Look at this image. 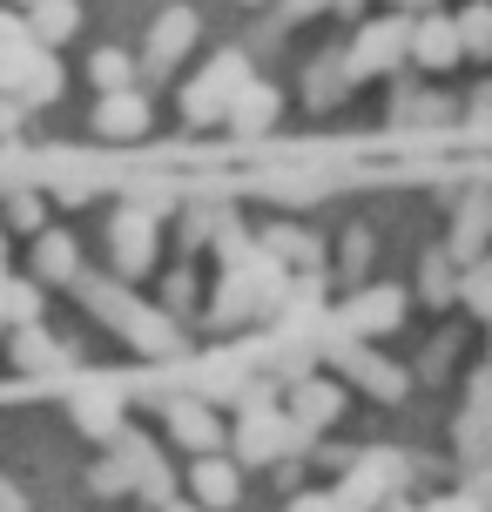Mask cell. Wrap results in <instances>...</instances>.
Listing matches in <instances>:
<instances>
[{
    "instance_id": "6da1fadb",
    "label": "cell",
    "mask_w": 492,
    "mask_h": 512,
    "mask_svg": "<svg viewBox=\"0 0 492 512\" xmlns=\"http://www.w3.org/2000/svg\"><path fill=\"white\" fill-rule=\"evenodd\" d=\"M81 297H88V310L102 317L108 331H122L135 344V351H149V358H169L182 337H176V324L162 317V310H149V304H135L129 290H115V283H95V277H81Z\"/></svg>"
},
{
    "instance_id": "7a4b0ae2",
    "label": "cell",
    "mask_w": 492,
    "mask_h": 512,
    "mask_svg": "<svg viewBox=\"0 0 492 512\" xmlns=\"http://www.w3.org/2000/svg\"><path fill=\"white\" fill-rule=\"evenodd\" d=\"M243 81H250V61L243 54H216L209 61V75H196L189 88H182V122H196V128H209V122H223L230 115V102L243 95Z\"/></svg>"
},
{
    "instance_id": "3957f363",
    "label": "cell",
    "mask_w": 492,
    "mask_h": 512,
    "mask_svg": "<svg viewBox=\"0 0 492 512\" xmlns=\"http://www.w3.org/2000/svg\"><path fill=\"white\" fill-rule=\"evenodd\" d=\"M230 438H236V459H243V465H270L277 452H304L317 432L290 425L284 411H270V405H250V411H243V425H230Z\"/></svg>"
},
{
    "instance_id": "277c9868",
    "label": "cell",
    "mask_w": 492,
    "mask_h": 512,
    "mask_svg": "<svg viewBox=\"0 0 492 512\" xmlns=\"http://www.w3.org/2000/svg\"><path fill=\"white\" fill-rule=\"evenodd\" d=\"M405 48H412V21H398V14H391V21H371V27H364L337 68H344V81H371V75H385Z\"/></svg>"
},
{
    "instance_id": "5b68a950",
    "label": "cell",
    "mask_w": 492,
    "mask_h": 512,
    "mask_svg": "<svg viewBox=\"0 0 492 512\" xmlns=\"http://www.w3.org/2000/svg\"><path fill=\"white\" fill-rule=\"evenodd\" d=\"M162 418H169V438H176L182 452H196V459H216L223 438H230V432H223V418H216L209 405H196V398H169Z\"/></svg>"
},
{
    "instance_id": "8992f818",
    "label": "cell",
    "mask_w": 492,
    "mask_h": 512,
    "mask_svg": "<svg viewBox=\"0 0 492 512\" xmlns=\"http://www.w3.org/2000/svg\"><path fill=\"white\" fill-rule=\"evenodd\" d=\"M405 486V459H391V452H364L358 465H351V486L337 492L331 512H364L371 499H385V492Z\"/></svg>"
},
{
    "instance_id": "52a82bcc",
    "label": "cell",
    "mask_w": 492,
    "mask_h": 512,
    "mask_svg": "<svg viewBox=\"0 0 492 512\" xmlns=\"http://www.w3.org/2000/svg\"><path fill=\"white\" fill-rule=\"evenodd\" d=\"M108 250H115V270L122 277H142L156 263V223H149V209H122L108 223Z\"/></svg>"
},
{
    "instance_id": "ba28073f",
    "label": "cell",
    "mask_w": 492,
    "mask_h": 512,
    "mask_svg": "<svg viewBox=\"0 0 492 512\" xmlns=\"http://www.w3.org/2000/svg\"><path fill=\"white\" fill-rule=\"evenodd\" d=\"M277 115H284V95H277V88H270V81H243V95H236L230 102V115H223V122L236 128V135H270V128H277Z\"/></svg>"
},
{
    "instance_id": "9c48e42d",
    "label": "cell",
    "mask_w": 492,
    "mask_h": 512,
    "mask_svg": "<svg viewBox=\"0 0 492 512\" xmlns=\"http://www.w3.org/2000/svg\"><path fill=\"white\" fill-rule=\"evenodd\" d=\"M337 364H344V371H351L371 398H405V391H412V378H405L398 364L378 358V351H364V344H344V351H337Z\"/></svg>"
},
{
    "instance_id": "30bf717a",
    "label": "cell",
    "mask_w": 492,
    "mask_h": 512,
    "mask_svg": "<svg viewBox=\"0 0 492 512\" xmlns=\"http://www.w3.org/2000/svg\"><path fill=\"white\" fill-rule=\"evenodd\" d=\"M189 41H196V14L189 7H169V14H156V27H149V68H176L182 54H189Z\"/></svg>"
},
{
    "instance_id": "8fae6325",
    "label": "cell",
    "mask_w": 492,
    "mask_h": 512,
    "mask_svg": "<svg viewBox=\"0 0 492 512\" xmlns=\"http://www.w3.org/2000/svg\"><path fill=\"white\" fill-rule=\"evenodd\" d=\"M405 54L418 68H459V34H452L445 14H425V21H412V48Z\"/></svg>"
},
{
    "instance_id": "7c38bea8",
    "label": "cell",
    "mask_w": 492,
    "mask_h": 512,
    "mask_svg": "<svg viewBox=\"0 0 492 512\" xmlns=\"http://www.w3.org/2000/svg\"><path fill=\"white\" fill-rule=\"evenodd\" d=\"M34 277L41 283H81V250H75V236H61V230H41L34 236Z\"/></svg>"
},
{
    "instance_id": "4fadbf2b",
    "label": "cell",
    "mask_w": 492,
    "mask_h": 512,
    "mask_svg": "<svg viewBox=\"0 0 492 512\" xmlns=\"http://www.w3.org/2000/svg\"><path fill=\"white\" fill-rule=\"evenodd\" d=\"M189 486H196V506H203V512H230L236 499H243V479H236L230 459H196Z\"/></svg>"
},
{
    "instance_id": "5bb4252c",
    "label": "cell",
    "mask_w": 492,
    "mask_h": 512,
    "mask_svg": "<svg viewBox=\"0 0 492 512\" xmlns=\"http://www.w3.org/2000/svg\"><path fill=\"white\" fill-rule=\"evenodd\" d=\"M95 128H102L108 142H135V135L149 128V102H142L135 88H122V95H102V108H95Z\"/></svg>"
},
{
    "instance_id": "9a60e30c",
    "label": "cell",
    "mask_w": 492,
    "mask_h": 512,
    "mask_svg": "<svg viewBox=\"0 0 492 512\" xmlns=\"http://www.w3.org/2000/svg\"><path fill=\"white\" fill-rule=\"evenodd\" d=\"M337 411H344L337 384H317V378H297V384H290V425L317 432V425H331Z\"/></svg>"
},
{
    "instance_id": "2e32d148",
    "label": "cell",
    "mask_w": 492,
    "mask_h": 512,
    "mask_svg": "<svg viewBox=\"0 0 492 512\" xmlns=\"http://www.w3.org/2000/svg\"><path fill=\"white\" fill-rule=\"evenodd\" d=\"M351 324H358L364 337L398 331V324H405V290H358V297H351Z\"/></svg>"
},
{
    "instance_id": "e0dca14e",
    "label": "cell",
    "mask_w": 492,
    "mask_h": 512,
    "mask_svg": "<svg viewBox=\"0 0 492 512\" xmlns=\"http://www.w3.org/2000/svg\"><path fill=\"white\" fill-rule=\"evenodd\" d=\"M7 351H14V371H41V378H48V371H61V364L75 358V351H61L54 337H41V324H21Z\"/></svg>"
},
{
    "instance_id": "ac0fdd59",
    "label": "cell",
    "mask_w": 492,
    "mask_h": 512,
    "mask_svg": "<svg viewBox=\"0 0 492 512\" xmlns=\"http://www.w3.org/2000/svg\"><path fill=\"white\" fill-rule=\"evenodd\" d=\"M75 27H81V7H75V0H41V7H34V21H27V41L48 54V48H61Z\"/></svg>"
},
{
    "instance_id": "d6986e66",
    "label": "cell",
    "mask_w": 492,
    "mask_h": 512,
    "mask_svg": "<svg viewBox=\"0 0 492 512\" xmlns=\"http://www.w3.org/2000/svg\"><path fill=\"white\" fill-rule=\"evenodd\" d=\"M452 34H459V61H492V7L486 0L466 7V14L452 21Z\"/></svg>"
},
{
    "instance_id": "ffe728a7",
    "label": "cell",
    "mask_w": 492,
    "mask_h": 512,
    "mask_svg": "<svg viewBox=\"0 0 492 512\" xmlns=\"http://www.w3.org/2000/svg\"><path fill=\"white\" fill-rule=\"evenodd\" d=\"M418 297H425V304H439V310L459 297V270H452V256H445V250L425 256V270H418Z\"/></svg>"
},
{
    "instance_id": "44dd1931",
    "label": "cell",
    "mask_w": 492,
    "mask_h": 512,
    "mask_svg": "<svg viewBox=\"0 0 492 512\" xmlns=\"http://www.w3.org/2000/svg\"><path fill=\"white\" fill-rule=\"evenodd\" d=\"M391 122L398 128H445L452 122V102L445 95H405V102H391Z\"/></svg>"
},
{
    "instance_id": "7402d4cb",
    "label": "cell",
    "mask_w": 492,
    "mask_h": 512,
    "mask_svg": "<svg viewBox=\"0 0 492 512\" xmlns=\"http://www.w3.org/2000/svg\"><path fill=\"white\" fill-rule=\"evenodd\" d=\"M88 81L102 88V95H122V88H135V61L122 48H95V61H88Z\"/></svg>"
},
{
    "instance_id": "603a6c76",
    "label": "cell",
    "mask_w": 492,
    "mask_h": 512,
    "mask_svg": "<svg viewBox=\"0 0 492 512\" xmlns=\"http://www.w3.org/2000/svg\"><path fill=\"white\" fill-rule=\"evenodd\" d=\"M270 256H290V263H304V270H311V263H317V236L270 223V230H263V263H270Z\"/></svg>"
},
{
    "instance_id": "cb8c5ba5",
    "label": "cell",
    "mask_w": 492,
    "mask_h": 512,
    "mask_svg": "<svg viewBox=\"0 0 492 512\" xmlns=\"http://www.w3.org/2000/svg\"><path fill=\"white\" fill-rule=\"evenodd\" d=\"M54 95H61V68H54V54H41V61L27 68V81H21V95H14V102L41 108V102H54Z\"/></svg>"
},
{
    "instance_id": "d4e9b609",
    "label": "cell",
    "mask_w": 492,
    "mask_h": 512,
    "mask_svg": "<svg viewBox=\"0 0 492 512\" xmlns=\"http://www.w3.org/2000/svg\"><path fill=\"white\" fill-rule=\"evenodd\" d=\"M486 230H492V203H472L466 209V223H459V236H452V263H466V256H479V243H486Z\"/></svg>"
},
{
    "instance_id": "484cf974",
    "label": "cell",
    "mask_w": 492,
    "mask_h": 512,
    "mask_svg": "<svg viewBox=\"0 0 492 512\" xmlns=\"http://www.w3.org/2000/svg\"><path fill=\"white\" fill-rule=\"evenodd\" d=\"M459 445H466L472 459H486V452H492V384L479 391V405L466 411V432H459Z\"/></svg>"
},
{
    "instance_id": "4316f807",
    "label": "cell",
    "mask_w": 492,
    "mask_h": 512,
    "mask_svg": "<svg viewBox=\"0 0 492 512\" xmlns=\"http://www.w3.org/2000/svg\"><path fill=\"white\" fill-rule=\"evenodd\" d=\"M34 61H41V48H34V41H21V48H0V95H7V102L21 95V81H27V68H34Z\"/></svg>"
},
{
    "instance_id": "83f0119b",
    "label": "cell",
    "mask_w": 492,
    "mask_h": 512,
    "mask_svg": "<svg viewBox=\"0 0 492 512\" xmlns=\"http://www.w3.org/2000/svg\"><path fill=\"white\" fill-rule=\"evenodd\" d=\"M7 223H14V230H27V236H41V223H48V203H41L34 189H14V196H7Z\"/></svg>"
},
{
    "instance_id": "f1b7e54d",
    "label": "cell",
    "mask_w": 492,
    "mask_h": 512,
    "mask_svg": "<svg viewBox=\"0 0 492 512\" xmlns=\"http://www.w3.org/2000/svg\"><path fill=\"white\" fill-rule=\"evenodd\" d=\"M337 95H344V68H337V54H324L311 68V108H331Z\"/></svg>"
},
{
    "instance_id": "f546056e",
    "label": "cell",
    "mask_w": 492,
    "mask_h": 512,
    "mask_svg": "<svg viewBox=\"0 0 492 512\" xmlns=\"http://www.w3.org/2000/svg\"><path fill=\"white\" fill-rule=\"evenodd\" d=\"M88 486H95V499H122V492H135L129 472H122V459H102L95 472H88Z\"/></svg>"
},
{
    "instance_id": "4dcf8cb0",
    "label": "cell",
    "mask_w": 492,
    "mask_h": 512,
    "mask_svg": "<svg viewBox=\"0 0 492 512\" xmlns=\"http://www.w3.org/2000/svg\"><path fill=\"white\" fill-rule=\"evenodd\" d=\"M364 263H371V230H351V236H344V263H337V270H344V283H358Z\"/></svg>"
},
{
    "instance_id": "1f68e13d",
    "label": "cell",
    "mask_w": 492,
    "mask_h": 512,
    "mask_svg": "<svg viewBox=\"0 0 492 512\" xmlns=\"http://www.w3.org/2000/svg\"><path fill=\"white\" fill-rule=\"evenodd\" d=\"M81 418H88V432H95V438H115V432H122V418H115V405H108V398H81Z\"/></svg>"
},
{
    "instance_id": "d6a6232c",
    "label": "cell",
    "mask_w": 492,
    "mask_h": 512,
    "mask_svg": "<svg viewBox=\"0 0 492 512\" xmlns=\"http://www.w3.org/2000/svg\"><path fill=\"white\" fill-rule=\"evenodd\" d=\"M459 290H466V304H472V310H486V317H492V263H479V270H472Z\"/></svg>"
},
{
    "instance_id": "836d02e7",
    "label": "cell",
    "mask_w": 492,
    "mask_h": 512,
    "mask_svg": "<svg viewBox=\"0 0 492 512\" xmlns=\"http://www.w3.org/2000/svg\"><path fill=\"white\" fill-rule=\"evenodd\" d=\"M452 358H459V344H452V337H439V344L418 358V378H445V364H452Z\"/></svg>"
},
{
    "instance_id": "e575fe53",
    "label": "cell",
    "mask_w": 492,
    "mask_h": 512,
    "mask_svg": "<svg viewBox=\"0 0 492 512\" xmlns=\"http://www.w3.org/2000/svg\"><path fill=\"white\" fill-rule=\"evenodd\" d=\"M7 310H14L21 324H34V310H41V290H34V283H14V290H7Z\"/></svg>"
},
{
    "instance_id": "d590c367",
    "label": "cell",
    "mask_w": 492,
    "mask_h": 512,
    "mask_svg": "<svg viewBox=\"0 0 492 512\" xmlns=\"http://www.w3.org/2000/svg\"><path fill=\"white\" fill-rule=\"evenodd\" d=\"M21 41H27V21L14 7H0V48H21Z\"/></svg>"
},
{
    "instance_id": "8d00e7d4",
    "label": "cell",
    "mask_w": 492,
    "mask_h": 512,
    "mask_svg": "<svg viewBox=\"0 0 492 512\" xmlns=\"http://www.w3.org/2000/svg\"><path fill=\"white\" fill-rule=\"evenodd\" d=\"M331 0H284V21H311V14H324Z\"/></svg>"
},
{
    "instance_id": "74e56055",
    "label": "cell",
    "mask_w": 492,
    "mask_h": 512,
    "mask_svg": "<svg viewBox=\"0 0 492 512\" xmlns=\"http://www.w3.org/2000/svg\"><path fill=\"white\" fill-rule=\"evenodd\" d=\"M21 115H27L21 102H7V95H0V135H14V128H21Z\"/></svg>"
},
{
    "instance_id": "f35d334b",
    "label": "cell",
    "mask_w": 492,
    "mask_h": 512,
    "mask_svg": "<svg viewBox=\"0 0 492 512\" xmlns=\"http://www.w3.org/2000/svg\"><path fill=\"white\" fill-rule=\"evenodd\" d=\"M0 512H27V499L14 486H7V479H0Z\"/></svg>"
},
{
    "instance_id": "ab89813d",
    "label": "cell",
    "mask_w": 492,
    "mask_h": 512,
    "mask_svg": "<svg viewBox=\"0 0 492 512\" xmlns=\"http://www.w3.org/2000/svg\"><path fill=\"white\" fill-rule=\"evenodd\" d=\"M290 512H331V499H297Z\"/></svg>"
},
{
    "instance_id": "60d3db41",
    "label": "cell",
    "mask_w": 492,
    "mask_h": 512,
    "mask_svg": "<svg viewBox=\"0 0 492 512\" xmlns=\"http://www.w3.org/2000/svg\"><path fill=\"white\" fill-rule=\"evenodd\" d=\"M236 7H263V0H236Z\"/></svg>"
},
{
    "instance_id": "b9f144b4",
    "label": "cell",
    "mask_w": 492,
    "mask_h": 512,
    "mask_svg": "<svg viewBox=\"0 0 492 512\" xmlns=\"http://www.w3.org/2000/svg\"><path fill=\"white\" fill-rule=\"evenodd\" d=\"M162 512H189V506H162Z\"/></svg>"
},
{
    "instance_id": "7bdbcfd3",
    "label": "cell",
    "mask_w": 492,
    "mask_h": 512,
    "mask_svg": "<svg viewBox=\"0 0 492 512\" xmlns=\"http://www.w3.org/2000/svg\"><path fill=\"white\" fill-rule=\"evenodd\" d=\"M21 7H41V0H21Z\"/></svg>"
}]
</instances>
